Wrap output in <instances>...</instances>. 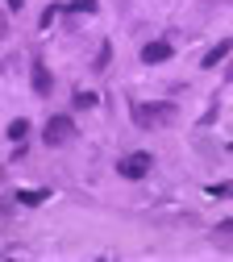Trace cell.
<instances>
[{
    "instance_id": "cell-1",
    "label": "cell",
    "mask_w": 233,
    "mask_h": 262,
    "mask_svg": "<svg viewBox=\"0 0 233 262\" xmlns=\"http://www.w3.org/2000/svg\"><path fill=\"white\" fill-rule=\"evenodd\" d=\"M175 117V108L171 104H138L133 108V121H138L142 129H154V125H166Z\"/></svg>"
},
{
    "instance_id": "cell-2",
    "label": "cell",
    "mask_w": 233,
    "mask_h": 262,
    "mask_svg": "<svg viewBox=\"0 0 233 262\" xmlns=\"http://www.w3.org/2000/svg\"><path fill=\"white\" fill-rule=\"evenodd\" d=\"M75 134V125H71V117H50V125H46V146H62L67 138Z\"/></svg>"
},
{
    "instance_id": "cell-3",
    "label": "cell",
    "mask_w": 233,
    "mask_h": 262,
    "mask_svg": "<svg viewBox=\"0 0 233 262\" xmlns=\"http://www.w3.org/2000/svg\"><path fill=\"white\" fill-rule=\"evenodd\" d=\"M117 171H121L125 179H142V175L150 171V154H129V158H121Z\"/></svg>"
},
{
    "instance_id": "cell-4",
    "label": "cell",
    "mask_w": 233,
    "mask_h": 262,
    "mask_svg": "<svg viewBox=\"0 0 233 262\" xmlns=\"http://www.w3.org/2000/svg\"><path fill=\"white\" fill-rule=\"evenodd\" d=\"M162 58H171V46H166V42H150L142 50V62H162Z\"/></svg>"
},
{
    "instance_id": "cell-5",
    "label": "cell",
    "mask_w": 233,
    "mask_h": 262,
    "mask_svg": "<svg viewBox=\"0 0 233 262\" xmlns=\"http://www.w3.org/2000/svg\"><path fill=\"white\" fill-rule=\"evenodd\" d=\"M229 50H233V42H217V46H213V50L204 54V67H217V62H221V58H225Z\"/></svg>"
},
{
    "instance_id": "cell-6",
    "label": "cell",
    "mask_w": 233,
    "mask_h": 262,
    "mask_svg": "<svg viewBox=\"0 0 233 262\" xmlns=\"http://www.w3.org/2000/svg\"><path fill=\"white\" fill-rule=\"evenodd\" d=\"M33 88H38V92H42V96H46V92H50V71H46V67H42V62H33Z\"/></svg>"
},
{
    "instance_id": "cell-7",
    "label": "cell",
    "mask_w": 233,
    "mask_h": 262,
    "mask_svg": "<svg viewBox=\"0 0 233 262\" xmlns=\"http://www.w3.org/2000/svg\"><path fill=\"white\" fill-rule=\"evenodd\" d=\"M46 195H50V191H17V200H21V204H42Z\"/></svg>"
},
{
    "instance_id": "cell-8",
    "label": "cell",
    "mask_w": 233,
    "mask_h": 262,
    "mask_svg": "<svg viewBox=\"0 0 233 262\" xmlns=\"http://www.w3.org/2000/svg\"><path fill=\"white\" fill-rule=\"evenodd\" d=\"M25 134H29V121H13V125H9V138H13V142H21Z\"/></svg>"
},
{
    "instance_id": "cell-9",
    "label": "cell",
    "mask_w": 233,
    "mask_h": 262,
    "mask_svg": "<svg viewBox=\"0 0 233 262\" xmlns=\"http://www.w3.org/2000/svg\"><path fill=\"white\" fill-rule=\"evenodd\" d=\"M71 9H75V13H92L96 0H71Z\"/></svg>"
},
{
    "instance_id": "cell-10",
    "label": "cell",
    "mask_w": 233,
    "mask_h": 262,
    "mask_svg": "<svg viewBox=\"0 0 233 262\" xmlns=\"http://www.w3.org/2000/svg\"><path fill=\"white\" fill-rule=\"evenodd\" d=\"M75 104H79V108H92V104H96V96H92V92H79V96H75Z\"/></svg>"
},
{
    "instance_id": "cell-11",
    "label": "cell",
    "mask_w": 233,
    "mask_h": 262,
    "mask_svg": "<svg viewBox=\"0 0 233 262\" xmlns=\"http://www.w3.org/2000/svg\"><path fill=\"white\" fill-rule=\"evenodd\" d=\"M9 34V21H5V13H0V38H5Z\"/></svg>"
},
{
    "instance_id": "cell-12",
    "label": "cell",
    "mask_w": 233,
    "mask_h": 262,
    "mask_svg": "<svg viewBox=\"0 0 233 262\" xmlns=\"http://www.w3.org/2000/svg\"><path fill=\"white\" fill-rule=\"evenodd\" d=\"M5 5H9V9H13V13H17V9H21V5H25V0H5Z\"/></svg>"
}]
</instances>
